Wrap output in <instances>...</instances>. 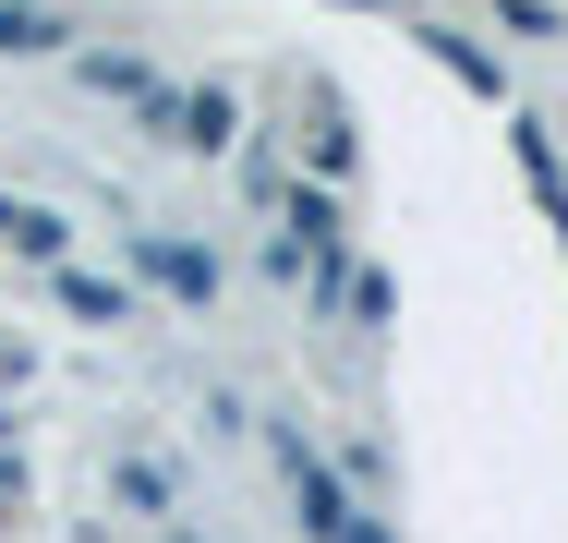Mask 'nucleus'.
<instances>
[{
	"mask_svg": "<svg viewBox=\"0 0 568 543\" xmlns=\"http://www.w3.org/2000/svg\"><path fill=\"white\" fill-rule=\"evenodd\" d=\"M0 242H12V254H61L73 229H61V217H49V206H0Z\"/></svg>",
	"mask_w": 568,
	"mask_h": 543,
	"instance_id": "7ed1b4c3",
	"label": "nucleus"
},
{
	"mask_svg": "<svg viewBox=\"0 0 568 543\" xmlns=\"http://www.w3.org/2000/svg\"><path fill=\"white\" fill-rule=\"evenodd\" d=\"M49 37H61L49 12H0V49H49Z\"/></svg>",
	"mask_w": 568,
	"mask_h": 543,
	"instance_id": "20e7f679",
	"label": "nucleus"
},
{
	"mask_svg": "<svg viewBox=\"0 0 568 543\" xmlns=\"http://www.w3.org/2000/svg\"><path fill=\"white\" fill-rule=\"evenodd\" d=\"M145 278H170L182 303H206V290H219V266H206V254H170V242H145Z\"/></svg>",
	"mask_w": 568,
	"mask_h": 543,
	"instance_id": "f03ea898",
	"label": "nucleus"
},
{
	"mask_svg": "<svg viewBox=\"0 0 568 543\" xmlns=\"http://www.w3.org/2000/svg\"><path fill=\"white\" fill-rule=\"evenodd\" d=\"M182 145H194V157H219V145H230V98H219V85L182 98Z\"/></svg>",
	"mask_w": 568,
	"mask_h": 543,
	"instance_id": "f257e3e1",
	"label": "nucleus"
}]
</instances>
